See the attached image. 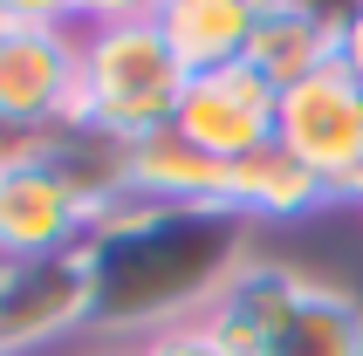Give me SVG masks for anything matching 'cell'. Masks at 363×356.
I'll return each instance as SVG.
<instances>
[{"label": "cell", "mask_w": 363, "mask_h": 356, "mask_svg": "<svg viewBox=\"0 0 363 356\" xmlns=\"http://www.w3.org/2000/svg\"><path fill=\"white\" fill-rule=\"evenodd\" d=\"M89 267L103 336H158L213 316L226 281L254 260V226L226 206H151L123 199L76 247Z\"/></svg>", "instance_id": "1"}, {"label": "cell", "mask_w": 363, "mask_h": 356, "mask_svg": "<svg viewBox=\"0 0 363 356\" xmlns=\"http://www.w3.org/2000/svg\"><path fill=\"white\" fill-rule=\"evenodd\" d=\"M185 62L158 35V21H103L76 28V117L138 144L179 117Z\"/></svg>", "instance_id": "2"}, {"label": "cell", "mask_w": 363, "mask_h": 356, "mask_svg": "<svg viewBox=\"0 0 363 356\" xmlns=\"http://www.w3.org/2000/svg\"><path fill=\"white\" fill-rule=\"evenodd\" d=\"M76 117V28L0 14V138H35Z\"/></svg>", "instance_id": "3"}, {"label": "cell", "mask_w": 363, "mask_h": 356, "mask_svg": "<svg viewBox=\"0 0 363 356\" xmlns=\"http://www.w3.org/2000/svg\"><path fill=\"white\" fill-rule=\"evenodd\" d=\"M96 329L89 301V267L82 254H48V260H0V356H28L48 343Z\"/></svg>", "instance_id": "4"}, {"label": "cell", "mask_w": 363, "mask_h": 356, "mask_svg": "<svg viewBox=\"0 0 363 356\" xmlns=\"http://www.w3.org/2000/svg\"><path fill=\"white\" fill-rule=\"evenodd\" d=\"M274 117H281V89L261 82L247 62H226V69L185 76V96H179V117L172 123L199 144L206 158L240 165V158L274 144Z\"/></svg>", "instance_id": "5"}, {"label": "cell", "mask_w": 363, "mask_h": 356, "mask_svg": "<svg viewBox=\"0 0 363 356\" xmlns=\"http://www.w3.org/2000/svg\"><path fill=\"white\" fill-rule=\"evenodd\" d=\"M274 144L288 158H302L308 172L336 192V178L363 165V82L343 62H329L323 76L281 89V117H274Z\"/></svg>", "instance_id": "6"}, {"label": "cell", "mask_w": 363, "mask_h": 356, "mask_svg": "<svg viewBox=\"0 0 363 356\" xmlns=\"http://www.w3.org/2000/svg\"><path fill=\"white\" fill-rule=\"evenodd\" d=\"M96 226V206L41 158L0 165V260L76 254Z\"/></svg>", "instance_id": "7"}, {"label": "cell", "mask_w": 363, "mask_h": 356, "mask_svg": "<svg viewBox=\"0 0 363 356\" xmlns=\"http://www.w3.org/2000/svg\"><path fill=\"white\" fill-rule=\"evenodd\" d=\"M247 356H363V301L323 274H302Z\"/></svg>", "instance_id": "8"}, {"label": "cell", "mask_w": 363, "mask_h": 356, "mask_svg": "<svg viewBox=\"0 0 363 356\" xmlns=\"http://www.w3.org/2000/svg\"><path fill=\"white\" fill-rule=\"evenodd\" d=\"M130 199L151 206H226V165L206 158L179 123L130 144Z\"/></svg>", "instance_id": "9"}, {"label": "cell", "mask_w": 363, "mask_h": 356, "mask_svg": "<svg viewBox=\"0 0 363 356\" xmlns=\"http://www.w3.org/2000/svg\"><path fill=\"white\" fill-rule=\"evenodd\" d=\"M323 206H336V192L302 158H288L281 144L226 165V213H240L247 226L254 219H308V213H323Z\"/></svg>", "instance_id": "10"}, {"label": "cell", "mask_w": 363, "mask_h": 356, "mask_svg": "<svg viewBox=\"0 0 363 356\" xmlns=\"http://www.w3.org/2000/svg\"><path fill=\"white\" fill-rule=\"evenodd\" d=\"M151 21L172 41V55L185 62V76H199V69L247 62V41H254L261 7H247V0H158Z\"/></svg>", "instance_id": "11"}, {"label": "cell", "mask_w": 363, "mask_h": 356, "mask_svg": "<svg viewBox=\"0 0 363 356\" xmlns=\"http://www.w3.org/2000/svg\"><path fill=\"white\" fill-rule=\"evenodd\" d=\"M329 62H336V35H329V28H315L308 14H295V7H267V14L254 21L247 69H254L261 82H274V89H295V82L323 76Z\"/></svg>", "instance_id": "12"}, {"label": "cell", "mask_w": 363, "mask_h": 356, "mask_svg": "<svg viewBox=\"0 0 363 356\" xmlns=\"http://www.w3.org/2000/svg\"><path fill=\"white\" fill-rule=\"evenodd\" d=\"M138 356H247V350H233V343L213 329V322H179V329H158V336H144L138 343Z\"/></svg>", "instance_id": "13"}, {"label": "cell", "mask_w": 363, "mask_h": 356, "mask_svg": "<svg viewBox=\"0 0 363 356\" xmlns=\"http://www.w3.org/2000/svg\"><path fill=\"white\" fill-rule=\"evenodd\" d=\"M158 0H69V21L76 28H103V21H151Z\"/></svg>", "instance_id": "14"}, {"label": "cell", "mask_w": 363, "mask_h": 356, "mask_svg": "<svg viewBox=\"0 0 363 356\" xmlns=\"http://www.w3.org/2000/svg\"><path fill=\"white\" fill-rule=\"evenodd\" d=\"M281 7H295V14H308L315 28H329V35H343L350 21L363 14V0H281Z\"/></svg>", "instance_id": "15"}, {"label": "cell", "mask_w": 363, "mask_h": 356, "mask_svg": "<svg viewBox=\"0 0 363 356\" xmlns=\"http://www.w3.org/2000/svg\"><path fill=\"white\" fill-rule=\"evenodd\" d=\"M0 14H14V21H62V28H76V21H69V0H0Z\"/></svg>", "instance_id": "16"}, {"label": "cell", "mask_w": 363, "mask_h": 356, "mask_svg": "<svg viewBox=\"0 0 363 356\" xmlns=\"http://www.w3.org/2000/svg\"><path fill=\"white\" fill-rule=\"evenodd\" d=\"M336 62H343L350 76H357V82H363V14H357V21H350L343 35H336Z\"/></svg>", "instance_id": "17"}, {"label": "cell", "mask_w": 363, "mask_h": 356, "mask_svg": "<svg viewBox=\"0 0 363 356\" xmlns=\"http://www.w3.org/2000/svg\"><path fill=\"white\" fill-rule=\"evenodd\" d=\"M336 206H363V165L336 178Z\"/></svg>", "instance_id": "18"}, {"label": "cell", "mask_w": 363, "mask_h": 356, "mask_svg": "<svg viewBox=\"0 0 363 356\" xmlns=\"http://www.w3.org/2000/svg\"><path fill=\"white\" fill-rule=\"evenodd\" d=\"M247 7H261V14H267V7H281V0H247Z\"/></svg>", "instance_id": "19"}, {"label": "cell", "mask_w": 363, "mask_h": 356, "mask_svg": "<svg viewBox=\"0 0 363 356\" xmlns=\"http://www.w3.org/2000/svg\"><path fill=\"white\" fill-rule=\"evenodd\" d=\"M103 356H123V350H103ZM130 356H138V350H130Z\"/></svg>", "instance_id": "20"}]
</instances>
